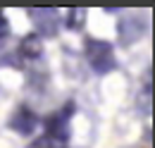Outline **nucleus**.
<instances>
[{
	"instance_id": "1",
	"label": "nucleus",
	"mask_w": 155,
	"mask_h": 148,
	"mask_svg": "<svg viewBox=\"0 0 155 148\" xmlns=\"http://www.w3.org/2000/svg\"><path fill=\"white\" fill-rule=\"evenodd\" d=\"M86 62L96 74H110L117 67L112 43L100 41V38H88L86 41Z\"/></svg>"
},
{
	"instance_id": "2",
	"label": "nucleus",
	"mask_w": 155,
	"mask_h": 148,
	"mask_svg": "<svg viewBox=\"0 0 155 148\" xmlns=\"http://www.w3.org/2000/svg\"><path fill=\"white\" fill-rule=\"evenodd\" d=\"M72 115H74V100L64 103L60 112L50 115V117L45 119V136L53 139L58 146H62V143L69 141V117H72Z\"/></svg>"
},
{
	"instance_id": "3",
	"label": "nucleus",
	"mask_w": 155,
	"mask_h": 148,
	"mask_svg": "<svg viewBox=\"0 0 155 148\" xmlns=\"http://www.w3.org/2000/svg\"><path fill=\"white\" fill-rule=\"evenodd\" d=\"M29 17L36 26V36H55L58 34V26H60V12L58 10H38V7H31L26 10Z\"/></svg>"
},
{
	"instance_id": "4",
	"label": "nucleus",
	"mask_w": 155,
	"mask_h": 148,
	"mask_svg": "<svg viewBox=\"0 0 155 148\" xmlns=\"http://www.w3.org/2000/svg\"><path fill=\"white\" fill-rule=\"evenodd\" d=\"M38 127V117H36V112H31L26 105H19L15 115L10 117V129L21 134V136H29V134H34V129Z\"/></svg>"
},
{
	"instance_id": "5",
	"label": "nucleus",
	"mask_w": 155,
	"mask_h": 148,
	"mask_svg": "<svg viewBox=\"0 0 155 148\" xmlns=\"http://www.w3.org/2000/svg\"><path fill=\"white\" fill-rule=\"evenodd\" d=\"M43 53V41H41L36 34H29V36L21 38L19 43V55L21 57H29V60H36Z\"/></svg>"
},
{
	"instance_id": "6",
	"label": "nucleus",
	"mask_w": 155,
	"mask_h": 148,
	"mask_svg": "<svg viewBox=\"0 0 155 148\" xmlns=\"http://www.w3.org/2000/svg\"><path fill=\"white\" fill-rule=\"evenodd\" d=\"M84 19H86V10H69L64 17V24H67V29H81Z\"/></svg>"
},
{
	"instance_id": "7",
	"label": "nucleus",
	"mask_w": 155,
	"mask_h": 148,
	"mask_svg": "<svg viewBox=\"0 0 155 148\" xmlns=\"http://www.w3.org/2000/svg\"><path fill=\"white\" fill-rule=\"evenodd\" d=\"M26 148H60V146L53 141V139H48V136L43 134V136H38V139H34L31 146H26Z\"/></svg>"
},
{
	"instance_id": "8",
	"label": "nucleus",
	"mask_w": 155,
	"mask_h": 148,
	"mask_svg": "<svg viewBox=\"0 0 155 148\" xmlns=\"http://www.w3.org/2000/svg\"><path fill=\"white\" fill-rule=\"evenodd\" d=\"M5 36H10V22H7V17H5V12L0 10V41Z\"/></svg>"
},
{
	"instance_id": "9",
	"label": "nucleus",
	"mask_w": 155,
	"mask_h": 148,
	"mask_svg": "<svg viewBox=\"0 0 155 148\" xmlns=\"http://www.w3.org/2000/svg\"><path fill=\"white\" fill-rule=\"evenodd\" d=\"M60 148H62V146H60Z\"/></svg>"
}]
</instances>
